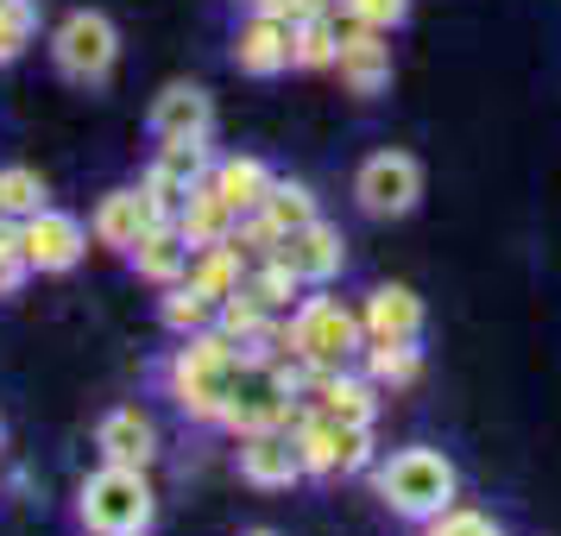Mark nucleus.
<instances>
[{
    "instance_id": "obj_1",
    "label": "nucleus",
    "mask_w": 561,
    "mask_h": 536,
    "mask_svg": "<svg viewBox=\"0 0 561 536\" xmlns=\"http://www.w3.org/2000/svg\"><path fill=\"white\" fill-rule=\"evenodd\" d=\"M240 341H228L221 329H196V334H178V347L158 360V385L164 398L178 404L183 423L196 430H221V410H228V391H233V373H240Z\"/></svg>"
},
{
    "instance_id": "obj_2",
    "label": "nucleus",
    "mask_w": 561,
    "mask_h": 536,
    "mask_svg": "<svg viewBox=\"0 0 561 536\" xmlns=\"http://www.w3.org/2000/svg\"><path fill=\"white\" fill-rule=\"evenodd\" d=\"M373 492L391 517L404 524H430L448 505H460V467L442 448H391L385 460H373Z\"/></svg>"
},
{
    "instance_id": "obj_3",
    "label": "nucleus",
    "mask_w": 561,
    "mask_h": 536,
    "mask_svg": "<svg viewBox=\"0 0 561 536\" xmlns=\"http://www.w3.org/2000/svg\"><path fill=\"white\" fill-rule=\"evenodd\" d=\"M278 347L297 354L304 366H316V373H341L366 347V322H359L354 304L329 297V284H322V290H304L290 304V316L278 322Z\"/></svg>"
},
{
    "instance_id": "obj_4",
    "label": "nucleus",
    "mask_w": 561,
    "mask_h": 536,
    "mask_svg": "<svg viewBox=\"0 0 561 536\" xmlns=\"http://www.w3.org/2000/svg\"><path fill=\"white\" fill-rule=\"evenodd\" d=\"M158 492L146 467H95L77 486V531L82 536H152Z\"/></svg>"
},
{
    "instance_id": "obj_5",
    "label": "nucleus",
    "mask_w": 561,
    "mask_h": 536,
    "mask_svg": "<svg viewBox=\"0 0 561 536\" xmlns=\"http://www.w3.org/2000/svg\"><path fill=\"white\" fill-rule=\"evenodd\" d=\"M304 417V398L290 391L278 366V347L272 354H247L240 360V373H233V391H228V410H221V430L240 442V435L253 430H290Z\"/></svg>"
},
{
    "instance_id": "obj_6",
    "label": "nucleus",
    "mask_w": 561,
    "mask_h": 536,
    "mask_svg": "<svg viewBox=\"0 0 561 536\" xmlns=\"http://www.w3.org/2000/svg\"><path fill=\"white\" fill-rule=\"evenodd\" d=\"M114 64H121V32L107 13L95 7H77V13H64L51 26V70L64 82H77V89H102L114 77Z\"/></svg>"
},
{
    "instance_id": "obj_7",
    "label": "nucleus",
    "mask_w": 561,
    "mask_h": 536,
    "mask_svg": "<svg viewBox=\"0 0 561 536\" xmlns=\"http://www.w3.org/2000/svg\"><path fill=\"white\" fill-rule=\"evenodd\" d=\"M290 442L304 455V474L309 480H354L373 467V430H354V423H334L322 410H309L290 423Z\"/></svg>"
},
{
    "instance_id": "obj_8",
    "label": "nucleus",
    "mask_w": 561,
    "mask_h": 536,
    "mask_svg": "<svg viewBox=\"0 0 561 536\" xmlns=\"http://www.w3.org/2000/svg\"><path fill=\"white\" fill-rule=\"evenodd\" d=\"M354 203H359V215H373V221H404L410 208L423 203V164H416V152L385 146V152L359 158Z\"/></svg>"
},
{
    "instance_id": "obj_9",
    "label": "nucleus",
    "mask_w": 561,
    "mask_h": 536,
    "mask_svg": "<svg viewBox=\"0 0 561 536\" xmlns=\"http://www.w3.org/2000/svg\"><path fill=\"white\" fill-rule=\"evenodd\" d=\"M20 240H26V259H32V278H64V272H77L82 253H89V221L70 215V208H38L20 221Z\"/></svg>"
},
{
    "instance_id": "obj_10",
    "label": "nucleus",
    "mask_w": 561,
    "mask_h": 536,
    "mask_svg": "<svg viewBox=\"0 0 561 536\" xmlns=\"http://www.w3.org/2000/svg\"><path fill=\"white\" fill-rule=\"evenodd\" d=\"M278 259L304 278V290H322V284H334L341 272H347V233L334 228V221H304V228H290L278 240Z\"/></svg>"
},
{
    "instance_id": "obj_11",
    "label": "nucleus",
    "mask_w": 561,
    "mask_h": 536,
    "mask_svg": "<svg viewBox=\"0 0 561 536\" xmlns=\"http://www.w3.org/2000/svg\"><path fill=\"white\" fill-rule=\"evenodd\" d=\"M233 467H240V480L253 486V492H290L297 480H309L304 455H297V442H290V430H253V435H240Z\"/></svg>"
},
{
    "instance_id": "obj_12",
    "label": "nucleus",
    "mask_w": 561,
    "mask_h": 536,
    "mask_svg": "<svg viewBox=\"0 0 561 536\" xmlns=\"http://www.w3.org/2000/svg\"><path fill=\"white\" fill-rule=\"evenodd\" d=\"M309 410H322V417H334V423H354V430H373L385 410V391L359 366H341V373H316L304 391Z\"/></svg>"
},
{
    "instance_id": "obj_13",
    "label": "nucleus",
    "mask_w": 561,
    "mask_h": 536,
    "mask_svg": "<svg viewBox=\"0 0 561 536\" xmlns=\"http://www.w3.org/2000/svg\"><path fill=\"white\" fill-rule=\"evenodd\" d=\"M334 70H341V89L359 95V102H373L391 89V32H373V26H341V57H334Z\"/></svg>"
},
{
    "instance_id": "obj_14",
    "label": "nucleus",
    "mask_w": 561,
    "mask_h": 536,
    "mask_svg": "<svg viewBox=\"0 0 561 536\" xmlns=\"http://www.w3.org/2000/svg\"><path fill=\"white\" fill-rule=\"evenodd\" d=\"M152 139H215V95L203 82H164L152 95V114H146Z\"/></svg>"
},
{
    "instance_id": "obj_15",
    "label": "nucleus",
    "mask_w": 561,
    "mask_h": 536,
    "mask_svg": "<svg viewBox=\"0 0 561 536\" xmlns=\"http://www.w3.org/2000/svg\"><path fill=\"white\" fill-rule=\"evenodd\" d=\"M95 455L107 460V467H146L152 474L158 460V423L146 404H114L95 423Z\"/></svg>"
},
{
    "instance_id": "obj_16",
    "label": "nucleus",
    "mask_w": 561,
    "mask_h": 536,
    "mask_svg": "<svg viewBox=\"0 0 561 536\" xmlns=\"http://www.w3.org/2000/svg\"><path fill=\"white\" fill-rule=\"evenodd\" d=\"M233 70L253 82H272L290 70V20H272V13H240L233 26Z\"/></svg>"
},
{
    "instance_id": "obj_17",
    "label": "nucleus",
    "mask_w": 561,
    "mask_h": 536,
    "mask_svg": "<svg viewBox=\"0 0 561 536\" xmlns=\"http://www.w3.org/2000/svg\"><path fill=\"white\" fill-rule=\"evenodd\" d=\"M152 228H158V215H152V203H146L139 183H133V190H107L102 203H95V215H89L95 247H107V253H121V259H127Z\"/></svg>"
},
{
    "instance_id": "obj_18",
    "label": "nucleus",
    "mask_w": 561,
    "mask_h": 536,
    "mask_svg": "<svg viewBox=\"0 0 561 536\" xmlns=\"http://www.w3.org/2000/svg\"><path fill=\"white\" fill-rule=\"evenodd\" d=\"M359 322H366V341H423L430 309L410 284H373L359 304Z\"/></svg>"
},
{
    "instance_id": "obj_19",
    "label": "nucleus",
    "mask_w": 561,
    "mask_h": 536,
    "mask_svg": "<svg viewBox=\"0 0 561 536\" xmlns=\"http://www.w3.org/2000/svg\"><path fill=\"white\" fill-rule=\"evenodd\" d=\"M208 183L221 190V203L233 208V215H253L265 196H272V183H278V171L265 164V158L253 152H228V158H215V171H208Z\"/></svg>"
},
{
    "instance_id": "obj_20",
    "label": "nucleus",
    "mask_w": 561,
    "mask_h": 536,
    "mask_svg": "<svg viewBox=\"0 0 561 536\" xmlns=\"http://www.w3.org/2000/svg\"><path fill=\"white\" fill-rule=\"evenodd\" d=\"M233 221H240V215L221 203V190H215L208 178L196 183V190L183 196V208H178V233L190 240V253H196V247H221V240H233Z\"/></svg>"
},
{
    "instance_id": "obj_21",
    "label": "nucleus",
    "mask_w": 561,
    "mask_h": 536,
    "mask_svg": "<svg viewBox=\"0 0 561 536\" xmlns=\"http://www.w3.org/2000/svg\"><path fill=\"white\" fill-rule=\"evenodd\" d=\"M127 265L146 284H158V290H164V284H178L183 272H190V240L178 233V221H158V228L127 253Z\"/></svg>"
},
{
    "instance_id": "obj_22",
    "label": "nucleus",
    "mask_w": 561,
    "mask_h": 536,
    "mask_svg": "<svg viewBox=\"0 0 561 536\" xmlns=\"http://www.w3.org/2000/svg\"><path fill=\"white\" fill-rule=\"evenodd\" d=\"M354 366L379 385V391H410V385L423 379V347H416V341H366Z\"/></svg>"
},
{
    "instance_id": "obj_23",
    "label": "nucleus",
    "mask_w": 561,
    "mask_h": 536,
    "mask_svg": "<svg viewBox=\"0 0 561 536\" xmlns=\"http://www.w3.org/2000/svg\"><path fill=\"white\" fill-rule=\"evenodd\" d=\"M334 57H341V20L334 13L290 20V70H334Z\"/></svg>"
},
{
    "instance_id": "obj_24",
    "label": "nucleus",
    "mask_w": 561,
    "mask_h": 536,
    "mask_svg": "<svg viewBox=\"0 0 561 536\" xmlns=\"http://www.w3.org/2000/svg\"><path fill=\"white\" fill-rule=\"evenodd\" d=\"M215 309H221V297L196 290L190 278H178V284H164V290H158V322H164V334L215 329Z\"/></svg>"
},
{
    "instance_id": "obj_25",
    "label": "nucleus",
    "mask_w": 561,
    "mask_h": 536,
    "mask_svg": "<svg viewBox=\"0 0 561 536\" xmlns=\"http://www.w3.org/2000/svg\"><path fill=\"white\" fill-rule=\"evenodd\" d=\"M183 278L196 284V290H208V297H233V290L247 284V259H240L233 240H221V247H196Z\"/></svg>"
},
{
    "instance_id": "obj_26",
    "label": "nucleus",
    "mask_w": 561,
    "mask_h": 536,
    "mask_svg": "<svg viewBox=\"0 0 561 536\" xmlns=\"http://www.w3.org/2000/svg\"><path fill=\"white\" fill-rule=\"evenodd\" d=\"M38 208H51V183L38 178L32 164H0V215L7 221H26Z\"/></svg>"
},
{
    "instance_id": "obj_27",
    "label": "nucleus",
    "mask_w": 561,
    "mask_h": 536,
    "mask_svg": "<svg viewBox=\"0 0 561 536\" xmlns=\"http://www.w3.org/2000/svg\"><path fill=\"white\" fill-rule=\"evenodd\" d=\"M247 290H253L272 316H290V304L304 297V278H297L278 253H272V259H259V265H247Z\"/></svg>"
},
{
    "instance_id": "obj_28",
    "label": "nucleus",
    "mask_w": 561,
    "mask_h": 536,
    "mask_svg": "<svg viewBox=\"0 0 561 536\" xmlns=\"http://www.w3.org/2000/svg\"><path fill=\"white\" fill-rule=\"evenodd\" d=\"M152 171H164V178L183 183V190H196V183L215 171V152H208V139H164L152 152Z\"/></svg>"
},
{
    "instance_id": "obj_29",
    "label": "nucleus",
    "mask_w": 561,
    "mask_h": 536,
    "mask_svg": "<svg viewBox=\"0 0 561 536\" xmlns=\"http://www.w3.org/2000/svg\"><path fill=\"white\" fill-rule=\"evenodd\" d=\"M265 215H272V221H278L284 233L290 228H304V221H316V215H322V208H316V190H309V183H297V178H278L272 183V196H265Z\"/></svg>"
},
{
    "instance_id": "obj_30",
    "label": "nucleus",
    "mask_w": 561,
    "mask_h": 536,
    "mask_svg": "<svg viewBox=\"0 0 561 536\" xmlns=\"http://www.w3.org/2000/svg\"><path fill=\"white\" fill-rule=\"evenodd\" d=\"M32 38H38V0H0V64L26 57Z\"/></svg>"
},
{
    "instance_id": "obj_31",
    "label": "nucleus",
    "mask_w": 561,
    "mask_h": 536,
    "mask_svg": "<svg viewBox=\"0 0 561 536\" xmlns=\"http://www.w3.org/2000/svg\"><path fill=\"white\" fill-rule=\"evenodd\" d=\"M416 536H505V524H499L492 511H480V505H448L442 517L416 524Z\"/></svg>"
},
{
    "instance_id": "obj_32",
    "label": "nucleus",
    "mask_w": 561,
    "mask_h": 536,
    "mask_svg": "<svg viewBox=\"0 0 561 536\" xmlns=\"http://www.w3.org/2000/svg\"><path fill=\"white\" fill-rule=\"evenodd\" d=\"M278 240H284V228L265 215V208H253V215H240V221H233V247H240V259H247V265L272 259V253H278Z\"/></svg>"
},
{
    "instance_id": "obj_33",
    "label": "nucleus",
    "mask_w": 561,
    "mask_h": 536,
    "mask_svg": "<svg viewBox=\"0 0 561 536\" xmlns=\"http://www.w3.org/2000/svg\"><path fill=\"white\" fill-rule=\"evenodd\" d=\"M26 278H32V259H26V240H20V221L0 215V297H20Z\"/></svg>"
},
{
    "instance_id": "obj_34",
    "label": "nucleus",
    "mask_w": 561,
    "mask_h": 536,
    "mask_svg": "<svg viewBox=\"0 0 561 536\" xmlns=\"http://www.w3.org/2000/svg\"><path fill=\"white\" fill-rule=\"evenodd\" d=\"M347 26H373V32H398L410 20V0H334Z\"/></svg>"
},
{
    "instance_id": "obj_35",
    "label": "nucleus",
    "mask_w": 561,
    "mask_h": 536,
    "mask_svg": "<svg viewBox=\"0 0 561 536\" xmlns=\"http://www.w3.org/2000/svg\"><path fill=\"white\" fill-rule=\"evenodd\" d=\"M240 536H278V531H265V524H259V531H240Z\"/></svg>"
},
{
    "instance_id": "obj_36",
    "label": "nucleus",
    "mask_w": 561,
    "mask_h": 536,
    "mask_svg": "<svg viewBox=\"0 0 561 536\" xmlns=\"http://www.w3.org/2000/svg\"><path fill=\"white\" fill-rule=\"evenodd\" d=\"M0 448H7V417H0Z\"/></svg>"
}]
</instances>
